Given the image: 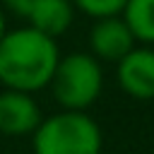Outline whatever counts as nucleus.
<instances>
[{
  "mask_svg": "<svg viewBox=\"0 0 154 154\" xmlns=\"http://www.w3.org/2000/svg\"><path fill=\"white\" fill-rule=\"evenodd\" d=\"M5 31H7V24H5V14H2V10H0V38L5 36Z\"/></svg>",
  "mask_w": 154,
  "mask_h": 154,
  "instance_id": "obj_11",
  "label": "nucleus"
},
{
  "mask_svg": "<svg viewBox=\"0 0 154 154\" xmlns=\"http://www.w3.org/2000/svg\"><path fill=\"white\" fill-rule=\"evenodd\" d=\"M135 48V36L120 14L96 19L89 31V53L99 63H118Z\"/></svg>",
  "mask_w": 154,
  "mask_h": 154,
  "instance_id": "obj_6",
  "label": "nucleus"
},
{
  "mask_svg": "<svg viewBox=\"0 0 154 154\" xmlns=\"http://www.w3.org/2000/svg\"><path fill=\"white\" fill-rule=\"evenodd\" d=\"M152 154H154V152H152Z\"/></svg>",
  "mask_w": 154,
  "mask_h": 154,
  "instance_id": "obj_12",
  "label": "nucleus"
},
{
  "mask_svg": "<svg viewBox=\"0 0 154 154\" xmlns=\"http://www.w3.org/2000/svg\"><path fill=\"white\" fill-rule=\"evenodd\" d=\"M125 2H128V0H72V5H75L79 12H84V14L94 17V19H103V17H116V14H120L123 7H125Z\"/></svg>",
  "mask_w": 154,
  "mask_h": 154,
  "instance_id": "obj_9",
  "label": "nucleus"
},
{
  "mask_svg": "<svg viewBox=\"0 0 154 154\" xmlns=\"http://www.w3.org/2000/svg\"><path fill=\"white\" fill-rule=\"evenodd\" d=\"M60 48L34 26L7 29L0 38V84L17 91H41L51 84Z\"/></svg>",
  "mask_w": 154,
  "mask_h": 154,
  "instance_id": "obj_1",
  "label": "nucleus"
},
{
  "mask_svg": "<svg viewBox=\"0 0 154 154\" xmlns=\"http://www.w3.org/2000/svg\"><path fill=\"white\" fill-rule=\"evenodd\" d=\"M72 17H75L72 0H38L26 14L29 26H34L36 31L51 38H58L60 34H65L72 24Z\"/></svg>",
  "mask_w": 154,
  "mask_h": 154,
  "instance_id": "obj_7",
  "label": "nucleus"
},
{
  "mask_svg": "<svg viewBox=\"0 0 154 154\" xmlns=\"http://www.w3.org/2000/svg\"><path fill=\"white\" fill-rule=\"evenodd\" d=\"M48 87L63 111H87L103 89L101 63L91 53L60 55Z\"/></svg>",
  "mask_w": 154,
  "mask_h": 154,
  "instance_id": "obj_3",
  "label": "nucleus"
},
{
  "mask_svg": "<svg viewBox=\"0 0 154 154\" xmlns=\"http://www.w3.org/2000/svg\"><path fill=\"white\" fill-rule=\"evenodd\" d=\"M116 75L120 89L137 99V101H152L154 99V48H132L125 58L116 63Z\"/></svg>",
  "mask_w": 154,
  "mask_h": 154,
  "instance_id": "obj_5",
  "label": "nucleus"
},
{
  "mask_svg": "<svg viewBox=\"0 0 154 154\" xmlns=\"http://www.w3.org/2000/svg\"><path fill=\"white\" fill-rule=\"evenodd\" d=\"M31 147L34 154H101L103 135L87 111H60L38 123Z\"/></svg>",
  "mask_w": 154,
  "mask_h": 154,
  "instance_id": "obj_2",
  "label": "nucleus"
},
{
  "mask_svg": "<svg viewBox=\"0 0 154 154\" xmlns=\"http://www.w3.org/2000/svg\"><path fill=\"white\" fill-rule=\"evenodd\" d=\"M36 2H38V0H2V5H5L7 10H12L14 14H19V17H26Z\"/></svg>",
  "mask_w": 154,
  "mask_h": 154,
  "instance_id": "obj_10",
  "label": "nucleus"
},
{
  "mask_svg": "<svg viewBox=\"0 0 154 154\" xmlns=\"http://www.w3.org/2000/svg\"><path fill=\"white\" fill-rule=\"evenodd\" d=\"M43 120L41 106L26 91L2 89L0 91V132L7 137L34 135L38 123Z\"/></svg>",
  "mask_w": 154,
  "mask_h": 154,
  "instance_id": "obj_4",
  "label": "nucleus"
},
{
  "mask_svg": "<svg viewBox=\"0 0 154 154\" xmlns=\"http://www.w3.org/2000/svg\"><path fill=\"white\" fill-rule=\"evenodd\" d=\"M120 17L132 31L135 41L154 43V0H128Z\"/></svg>",
  "mask_w": 154,
  "mask_h": 154,
  "instance_id": "obj_8",
  "label": "nucleus"
}]
</instances>
